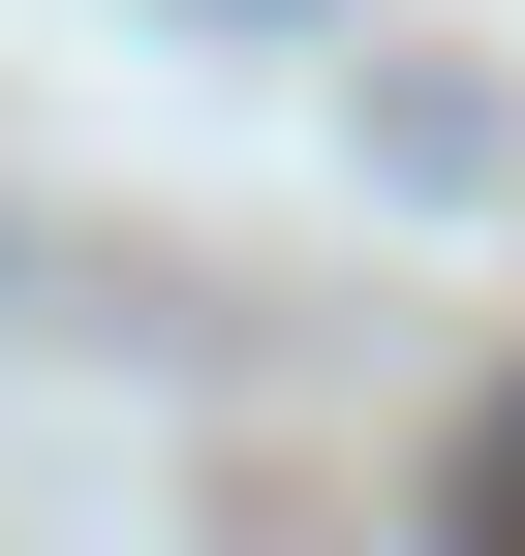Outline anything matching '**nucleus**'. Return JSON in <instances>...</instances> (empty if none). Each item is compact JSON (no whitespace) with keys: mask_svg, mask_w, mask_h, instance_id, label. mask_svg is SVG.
<instances>
[{"mask_svg":"<svg viewBox=\"0 0 525 556\" xmlns=\"http://www.w3.org/2000/svg\"><path fill=\"white\" fill-rule=\"evenodd\" d=\"M464 495H525V402H495V464H464Z\"/></svg>","mask_w":525,"mask_h":556,"instance_id":"1","label":"nucleus"}]
</instances>
